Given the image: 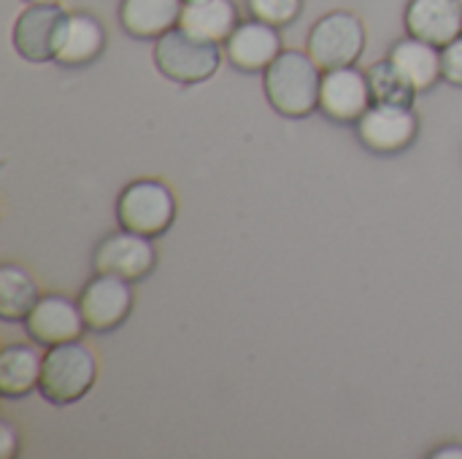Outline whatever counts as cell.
Returning a JSON list of instances; mask_svg holds the SVG:
<instances>
[{
	"label": "cell",
	"mask_w": 462,
	"mask_h": 459,
	"mask_svg": "<svg viewBox=\"0 0 462 459\" xmlns=\"http://www.w3.org/2000/svg\"><path fill=\"white\" fill-rule=\"evenodd\" d=\"M322 68L314 62L309 51L284 49L263 73L265 97L282 116L300 119L319 108V87Z\"/></svg>",
	"instance_id": "obj_1"
},
{
	"label": "cell",
	"mask_w": 462,
	"mask_h": 459,
	"mask_svg": "<svg viewBox=\"0 0 462 459\" xmlns=\"http://www.w3.org/2000/svg\"><path fill=\"white\" fill-rule=\"evenodd\" d=\"M97 381V360L95 352L81 341H68L51 346L43 354L38 392L51 406H73L79 403Z\"/></svg>",
	"instance_id": "obj_2"
},
{
	"label": "cell",
	"mask_w": 462,
	"mask_h": 459,
	"mask_svg": "<svg viewBox=\"0 0 462 459\" xmlns=\"http://www.w3.org/2000/svg\"><path fill=\"white\" fill-rule=\"evenodd\" d=\"M154 65L176 84H200L222 65V49L184 27H173L154 41Z\"/></svg>",
	"instance_id": "obj_3"
},
{
	"label": "cell",
	"mask_w": 462,
	"mask_h": 459,
	"mask_svg": "<svg viewBox=\"0 0 462 459\" xmlns=\"http://www.w3.org/2000/svg\"><path fill=\"white\" fill-rule=\"evenodd\" d=\"M176 219V197L168 184L157 179H138L127 184L116 200V222L149 238L162 235Z\"/></svg>",
	"instance_id": "obj_4"
},
{
	"label": "cell",
	"mask_w": 462,
	"mask_h": 459,
	"mask_svg": "<svg viewBox=\"0 0 462 459\" xmlns=\"http://www.w3.org/2000/svg\"><path fill=\"white\" fill-rule=\"evenodd\" d=\"M365 27L352 11L325 14L309 32V54L322 70L349 68L363 57Z\"/></svg>",
	"instance_id": "obj_5"
},
{
	"label": "cell",
	"mask_w": 462,
	"mask_h": 459,
	"mask_svg": "<svg viewBox=\"0 0 462 459\" xmlns=\"http://www.w3.org/2000/svg\"><path fill=\"white\" fill-rule=\"evenodd\" d=\"M70 11L60 3H32L14 22V49L27 62H49L57 57Z\"/></svg>",
	"instance_id": "obj_6"
},
{
	"label": "cell",
	"mask_w": 462,
	"mask_h": 459,
	"mask_svg": "<svg viewBox=\"0 0 462 459\" xmlns=\"http://www.w3.org/2000/svg\"><path fill=\"white\" fill-rule=\"evenodd\" d=\"M154 265H157V249L152 238L133 230H119L106 235L92 254L95 273H111L127 281L146 279L154 271Z\"/></svg>",
	"instance_id": "obj_7"
},
{
	"label": "cell",
	"mask_w": 462,
	"mask_h": 459,
	"mask_svg": "<svg viewBox=\"0 0 462 459\" xmlns=\"http://www.w3.org/2000/svg\"><path fill=\"white\" fill-rule=\"evenodd\" d=\"M79 308L84 314L87 330L95 333L116 330L133 311V287L122 276L97 273L81 287Z\"/></svg>",
	"instance_id": "obj_8"
},
{
	"label": "cell",
	"mask_w": 462,
	"mask_h": 459,
	"mask_svg": "<svg viewBox=\"0 0 462 459\" xmlns=\"http://www.w3.org/2000/svg\"><path fill=\"white\" fill-rule=\"evenodd\" d=\"M355 124L360 141L379 154H398L409 149L420 130V119L411 106L390 103H374Z\"/></svg>",
	"instance_id": "obj_9"
},
{
	"label": "cell",
	"mask_w": 462,
	"mask_h": 459,
	"mask_svg": "<svg viewBox=\"0 0 462 459\" xmlns=\"http://www.w3.org/2000/svg\"><path fill=\"white\" fill-rule=\"evenodd\" d=\"M84 327L87 322L79 308V300L73 303L57 292L43 295L24 319V330L32 338V344L46 346V349L68 344V341H79L84 335Z\"/></svg>",
	"instance_id": "obj_10"
},
{
	"label": "cell",
	"mask_w": 462,
	"mask_h": 459,
	"mask_svg": "<svg viewBox=\"0 0 462 459\" xmlns=\"http://www.w3.org/2000/svg\"><path fill=\"white\" fill-rule=\"evenodd\" d=\"M374 106L368 76L349 68H333L325 70L322 87H319V111L330 116L333 122H357L368 108Z\"/></svg>",
	"instance_id": "obj_11"
},
{
	"label": "cell",
	"mask_w": 462,
	"mask_h": 459,
	"mask_svg": "<svg viewBox=\"0 0 462 459\" xmlns=\"http://www.w3.org/2000/svg\"><path fill=\"white\" fill-rule=\"evenodd\" d=\"M282 51L284 49H282L279 27L260 22L254 16L249 22H238L233 35L225 41V57L233 62V68L246 73L265 70Z\"/></svg>",
	"instance_id": "obj_12"
},
{
	"label": "cell",
	"mask_w": 462,
	"mask_h": 459,
	"mask_svg": "<svg viewBox=\"0 0 462 459\" xmlns=\"http://www.w3.org/2000/svg\"><path fill=\"white\" fill-rule=\"evenodd\" d=\"M403 22L409 35L444 49L447 43L457 41L462 35V3L460 0H409Z\"/></svg>",
	"instance_id": "obj_13"
},
{
	"label": "cell",
	"mask_w": 462,
	"mask_h": 459,
	"mask_svg": "<svg viewBox=\"0 0 462 459\" xmlns=\"http://www.w3.org/2000/svg\"><path fill=\"white\" fill-rule=\"evenodd\" d=\"M184 0H122L119 24L133 38H160L179 27Z\"/></svg>",
	"instance_id": "obj_14"
},
{
	"label": "cell",
	"mask_w": 462,
	"mask_h": 459,
	"mask_svg": "<svg viewBox=\"0 0 462 459\" xmlns=\"http://www.w3.org/2000/svg\"><path fill=\"white\" fill-rule=\"evenodd\" d=\"M103 49H106V30L100 19L87 11H70L54 60L65 68H79L100 57Z\"/></svg>",
	"instance_id": "obj_15"
},
{
	"label": "cell",
	"mask_w": 462,
	"mask_h": 459,
	"mask_svg": "<svg viewBox=\"0 0 462 459\" xmlns=\"http://www.w3.org/2000/svg\"><path fill=\"white\" fill-rule=\"evenodd\" d=\"M179 27L214 43H225L238 27V8L233 0H187Z\"/></svg>",
	"instance_id": "obj_16"
},
{
	"label": "cell",
	"mask_w": 462,
	"mask_h": 459,
	"mask_svg": "<svg viewBox=\"0 0 462 459\" xmlns=\"http://www.w3.org/2000/svg\"><path fill=\"white\" fill-rule=\"evenodd\" d=\"M390 60L395 62V68L420 89H430L439 78H444L441 73V49L422 41V38H403L390 49Z\"/></svg>",
	"instance_id": "obj_17"
},
{
	"label": "cell",
	"mask_w": 462,
	"mask_h": 459,
	"mask_svg": "<svg viewBox=\"0 0 462 459\" xmlns=\"http://www.w3.org/2000/svg\"><path fill=\"white\" fill-rule=\"evenodd\" d=\"M43 357L32 346H5L0 352V395L3 398H24L41 381Z\"/></svg>",
	"instance_id": "obj_18"
},
{
	"label": "cell",
	"mask_w": 462,
	"mask_h": 459,
	"mask_svg": "<svg viewBox=\"0 0 462 459\" xmlns=\"http://www.w3.org/2000/svg\"><path fill=\"white\" fill-rule=\"evenodd\" d=\"M38 300V284L22 265L0 268V317L5 322H24Z\"/></svg>",
	"instance_id": "obj_19"
},
{
	"label": "cell",
	"mask_w": 462,
	"mask_h": 459,
	"mask_svg": "<svg viewBox=\"0 0 462 459\" xmlns=\"http://www.w3.org/2000/svg\"><path fill=\"white\" fill-rule=\"evenodd\" d=\"M368 87H371V97L374 103H390V106H411L417 97V87L395 68V62L379 60L368 68Z\"/></svg>",
	"instance_id": "obj_20"
},
{
	"label": "cell",
	"mask_w": 462,
	"mask_h": 459,
	"mask_svg": "<svg viewBox=\"0 0 462 459\" xmlns=\"http://www.w3.org/2000/svg\"><path fill=\"white\" fill-rule=\"evenodd\" d=\"M246 8L254 19L284 27L298 19V14L303 11V0H246Z\"/></svg>",
	"instance_id": "obj_21"
},
{
	"label": "cell",
	"mask_w": 462,
	"mask_h": 459,
	"mask_svg": "<svg viewBox=\"0 0 462 459\" xmlns=\"http://www.w3.org/2000/svg\"><path fill=\"white\" fill-rule=\"evenodd\" d=\"M441 73L449 84L462 87V35L441 49Z\"/></svg>",
	"instance_id": "obj_22"
},
{
	"label": "cell",
	"mask_w": 462,
	"mask_h": 459,
	"mask_svg": "<svg viewBox=\"0 0 462 459\" xmlns=\"http://www.w3.org/2000/svg\"><path fill=\"white\" fill-rule=\"evenodd\" d=\"M0 436H3V441H0V457L11 459L16 454V433H14V427L8 422H3L0 425Z\"/></svg>",
	"instance_id": "obj_23"
},
{
	"label": "cell",
	"mask_w": 462,
	"mask_h": 459,
	"mask_svg": "<svg viewBox=\"0 0 462 459\" xmlns=\"http://www.w3.org/2000/svg\"><path fill=\"white\" fill-rule=\"evenodd\" d=\"M433 457H462V449L460 446H449V449H439V452H433Z\"/></svg>",
	"instance_id": "obj_24"
},
{
	"label": "cell",
	"mask_w": 462,
	"mask_h": 459,
	"mask_svg": "<svg viewBox=\"0 0 462 459\" xmlns=\"http://www.w3.org/2000/svg\"><path fill=\"white\" fill-rule=\"evenodd\" d=\"M27 5H32V3H60V0H24Z\"/></svg>",
	"instance_id": "obj_25"
},
{
	"label": "cell",
	"mask_w": 462,
	"mask_h": 459,
	"mask_svg": "<svg viewBox=\"0 0 462 459\" xmlns=\"http://www.w3.org/2000/svg\"><path fill=\"white\" fill-rule=\"evenodd\" d=\"M184 3H187V0H184Z\"/></svg>",
	"instance_id": "obj_26"
},
{
	"label": "cell",
	"mask_w": 462,
	"mask_h": 459,
	"mask_svg": "<svg viewBox=\"0 0 462 459\" xmlns=\"http://www.w3.org/2000/svg\"><path fill=\"white\" fill-rule=\"evenodd\" d=\"M460 3H462V0H460Z\"/></svg>",
	"instance_id": "obj_27"
}]
</instances>
